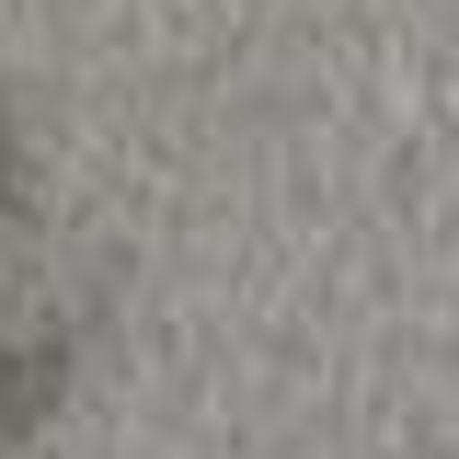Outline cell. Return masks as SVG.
<instances>
[{
  "label": "cell",
  "instance_id": "cell-1",
  "mask_svg": "<svg viewBox=\"0 0 459 459\" xmlns=\"http://www.w3.org/2000/svg\"><path fill=\"white\" fill-rule=\"evenodd\" d=\"M35 207V138H23V115L0 104V230Z\"/></svg>",
  "mask_w": 459,
  "mask_h": 459
}]
</instances>
